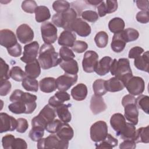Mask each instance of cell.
<instances>
[{"instance_id": "18", "label": "cell", "mask_w": 149, "mask_h": 149, "mask_svg": "<svg viewBox=\"0 0 149 149\" xmlns=\"http://www.w3.org/2000/svg\"><path fill=\"white\" fill-rule=\"evenodd\" d=\"M17 43L15 33L10 30L3 29L0 31V44L6 49Z\"/></svg>"}, {"instance_id": "20", "label": "cell", "mask_w": 149, "mask_h": 149, "mask_svg": "<svg viewBox=\"0 0 149 149\" xmlns=\"http://www.w3.org/2000/svg\"><path fill=\"white\" fill-rule=\"evenodd\" d=\"M90 107L93 113L97 115L107 109V105L101 96L94 95L91 98Z\"/></svg>"}, {"instance_id": "5", "label": "cell", "mask_w": 149, "mask_h": 149, "mask_svg": "<svg viewBox=\"0 0 149 149\" xmlns=\"http://www.w3.org/2000/svg\"><path fill=\"white\" fill-rule=\"evenodd\" d=\"M76 18V12L74 9L70 8L63 13L54 14L52 17V22L55 26L70 31L71 25Z\"/></svg>"}, {"instance_id": "2", "label": "cell", "mask_w": 149, "mask_h": 149, "mask_svg": "<svg viewBox=\"0 0 149 149\" xmlns=\"http://www.w3.org/2000/svg\"><path fill=\"white\" fill-rule=\"evenodd\" d=\"M109 71L112 75L115 76L123 82L125 87L128 80L133 77L129 61L126 58H120L118 60L113 59Z\"/></svg>"}, {"instance_id": "37", "label": "cell", "mask_w": 149, "mask_h": 149, "mask_svg": "<svg viewBox=\"0 0 149 149\" xmlns=\"http://www.w3.org/2000/svg\"><path fill=\"white\" fill-rule=\"evenodd\" d=\"M118 144V140L111 134H108L106 138L99 144H95L96 148H112Z\"/></svg>"}, {"instance_id": "3", "label": "cell", "mask_w": 149, "mask_h": 149, "mask_svg": "<svg viewBox=\"0 0 149 149\" xmlns=\"http://www.w3.org/2000/svg\"><path fill=\"white\" fill-rule=\"evenodd\" d=\"M122 105L124 107L125 119L133 125H136L139 121V110L135 97L131 94L125 95L122 100Z\"/></svg>"}, {"instance_id": "13", "label": "cell", "mask_w": 149, "mask_h": 149, "mask_svg": "<svg viewBox=\"0 0 149 149\" xmlns=\"http://www.w3.org/2000/svg\"><path fill=\"white\" fill-rule=\"evenodd\" d=\"M77 74H70L65 73L59 76L56 79L57 89L59 91H67L77 81Z\"/></svg>"}, {"instance_id": "51", "label": "cell", "mask_w": 149, "mask_h": 149, "mask_svg": "<svg viewBox=\"0 0 149 149\" xmlns=\"http://www.w3.org/2000/svg\"><path fill=\"white\" fill-rule=\"evenodd\" d=\"M88 48V44L83 41H76L72 47V50L77 53H83Z\"/></svg>"}, {"instance_id": "41", "label": "cell", "mask_w": 149, "mask_h": 149, "mask_svg": "<svg viewBox=\"0 0 149 149\" xmlns=\"http://www.w3.org/2000/svg\"><path fill=\"white\" fill-rule=\"evenodd\" d=\"M136 103L139 109H142L145 113H149V97L146 95H140L136 98Z\"/></svg>"}, {"instance_id": "59", "label": "cell", "mask_w": 149, "mask_h": 149, "mask_svg": "<svg viewBox=\"0 0 149 149\" xmlns=\"http://www.w3.org/2000/svg\"><path fill=\"white\" fill-rule=\"evenodd\" d=\"M144 52V51L143 48L140 47L136 46L130 49L128 54V57L130 59H135L136 58L141 55V54H143Z\"/></svg>"}, {"instance_id": "17", "label": "cell", "mask_w": 149, "mask_h": 149, "mask_svg": "<svg viewBox=\"0 0 149 149\" xmlns=\"http://www.w3.org/2000/svg\"><path fill=\"white\" fill-rule=\"evenodd\" d=\"M110 124L113 129L116 132V136H119L126 127V119L122 113H116L111 117Z\"/></svg>"}, {"instance_id": "25", "label": "cell", "mask_w": 149, "mask_h": 149, "mask_svg": "<svg viewBox=\"0 0 149 149\" xmlns=\"http://www.w3.org/2000/svg\"><path fill=\"white\" fill-rule=\"evenodd\" d=\"M40 90L45 93H52L57 89L56 79L52 77L43 78L39 81Z\"/></svg>"}, {"instance_id": "29", "label": "cell", "mask_w": 149, "mask_h": 149, "mask_svg": "<svg viewBox=\"0 0 149 149\" xmlns=\"http://www.w3.org/2000/svg\"><path fill=\"white\" fill-rule=\"evenodd\" d=\"M134 65L140 70L148 72L149 68V53L146 51L142 55L136 58L134 61Z\"/></svg>"}, {"instance_id": "19", "label": "cell", "mask_w": 149, "mask_h": 149, "mask_svg": "<svg viewBox=\"0 0 149 149\" xmlns=\"http://www.w3.org/2000/svg\"><path fill=\"white\" fill-rule=\"evenodd\" d=\"M118 2L115 0H107L102 1L97 6L98 15L100 17L105 16L107 14L115 12L118 9Z\"/></svg>"}, {"instance_id": "15", "label": "cell", "mask_w": 149, "mask_h": 149, "mask_svg": "<svg viewBox=\"0 0 149 149\" xmlns=\"http://www.w3.org/2000/svg\"><path fill=\"white\" fill-rule=\"evenodd\" d=\"M16 33L19 41L22 44L30 42L34 38V31L27 24L20 25L17 28Z\"/></svg>"}, {"instance_id": "12", "label": "cell", "mask_w": 149, "mask_h": 149, "mask_svg": "<svg viewBox=\"0 0 149 149\" xmlns=\"http://www.w3.org/2000/svg\"><path fill=\"white\" fill-rule=\"evenodd\" d=\"M39 47V44L36 41L25 45L23 56L20 58V60L26 63H30L36 60L38 53Z\"/></svg>"}, {"instance_id": "52", "label": "cell", "mask_w": 149, "mask_h": 149, "mask_svg": "<svg viewBox=\"0 0 149 149\" xmlns=\"http://www.w3.org/2000/svg\"><path fill=\"white\" fill-rule=\"evenodd\" d=\"M62 122H62L61 120L57 119H54L49 123H48L45 127V130L50 133H55L58 131L59 126Z\"/></svg>"}, {"instance_id": "61", "label": "cell", "mask_w": 149, "mask_h": 149, "mask_svg": "<svg viewBox=\"0 0 149 149\" xmlns=\"http://www.w3.org/2000/svg\"><path fill=\"white\" fill-rule=\"evenodd\" d=\"M136 3L137 8L141 10H148L149 1L148 0L136 1Z\"/></svg>"}, {"instance_id": "27", "label": "cell", "mask_w": 149, "mask_h": 149, "mask_svg": "<svg viewBox=\"0 0 149 149\" xmlns=\"http://www.w3.org/2000/svg\"><path fill=\"white\" fill-rule=\"evenodd\" d=\"M74 135L72 127L67 123L62 122L56 132V136L62 140H70Z\"/></svg>"}, {"instance_id": "39", "label": "cell", "mask_w": 149, "mask_h": 149, "mask_svg": "<svg viewBox=\"0 0 149 149\" xmlns=\"http://www.w3.org/2000/svg\"><path fill=\"white\" fill-rule=\"evenodd\" d=\"M106 80L100 79L95 80L93 84V89L94 95L97 96H102L105 95L107 90L105 87Z\"/></svg>"}, {"instance_id": "62", "label": "cell", "mask_w": 149, "mask_h": 149, "mask_svg": "<svg viewBox=\"0 0 149 149\" xmlns=\"http://www.w3.org/2000/svg\"><path fill=\"white\" fill-rule=\"evenodd\" d=\"M102 1H98V0H88V1H86V2L89 4H90L91 5H93V6H97L100 3H101V2H102Z\"/></svg>"}, {"instance_id": "44", "label": "cell", "mask_w": 149, "mask_h": 149, "mask_svg": "<svg viewBox=\"0 0 149 149\" xmlns=\"http://www.w3.org/2000/svg\"><path fill=\"white\" fill-rule=\"evenodd\" d=\"M70 5L66 1L59 0L54 1L52 4V8L54 11L56 12V13H62L69 9H70Z\"/></svg>"}, {"instance_id": "45", "label": "cell", "mask_w": 149, "mask_h": 149, "mask_svg": "<svg viewBox=\"0 0 149 149\" xmlns=\"http://www.w3.org/2000/svg\"><path fill=\"white\" fill-rule=\"evenodd\" d=\"M124 38L126 42L136 40L139 37L138 31L133 28H127L122 31Z\"/></svg>"}, {"instance_id": "14", "label": "cell", "mask_w": 149, "mask_h": 149, "mask_svg": "<svg viewBox=\"0 0 149 149\" xmlns=\"http://www.w3.org/2000/svg\"><path fill=\"white\" fill-rule=\"evenodd\" d=\"M70 31H74L79 36L87 37L91 31L90 26L81 18H76L72 23L70 27Z\"/></svg>"}, {"instance_id": "4", "label": "cell", "mask_w": 149, "mask_h": 149, "mask_svg": "<svg viewBox=\"0 0 149 149\" xmlns=\"http://www.w3.org/2000/svg\"><path fill=\"white\" fill-rule=\"evenodd\" d=\"M56 117L55 109L49 104L46 105L31 120L32 127H41L45 129L48 123L55 119Z\"/></svg>"}, {"instance_id": "48", "label": "cell", "mask_w": 149, "mask_h": 149, "mask_svg": "<svg viewBox=\"0 0 149 149\" xmlns=\"http://www.w3.org/2000/svg\"><path fill=\"white\" fill-rule=\"evenodd\" d=\"M0 81L8 80L10 77L9 76V66L2 58L0 59Z\"/></svg>"}, {"instance_id": "55", "label": "cell", "mask_w": 149, "mask_h": 149, "mask_svg": "<svg viewBox=\"0 0 149 149\" xmlns=\"http://www.w3.org/2000/svg\"><path fill=\"white\" fill-rule=\"evenodd\" d=\"M15 139V136L10 134H6L3 136L2 139V144L3 148L12 149V146Z\"/></svg>"}, {"instance_id": "57", "label": "cell", "mask_w": 149, "mask_h": 149, "mask_svg": "<svg viewBox=\"0 0 149 149\" xmlns=\"http://www.w3.org/2000/svg\"><path fill=\"white\" fill-rule=\"evenodd\" d=\"M137 22L146 24L149 22V13L148 10H141L139 12L136 16Z\"/></svg>"}, {"instance_id": "58", "label": "cell", "mask_w": 149, "mask_h": 149, "mask_svg": "<svg viewBox=\"0 0 149 149\" xmlns=\"http://www.w3.org/2000/svg\"><path fill=\"white\" fill-rule=\"evenodd\" d=\"M27 148V143L21 138H15L12 146V149H26Z\"/></svg>"}, {"instance_id": "6", "label": "cell", "mask_w": 149, "mask_h": 149, "mask_svg": "<svg viewBox=\"0 0 149 149\" xmlns=\"http://www.w3.org/2000/svg\"><path fill=\"white\" fill-rule=\"evenodd\" d=\"M37 97L36 95L29 93H25L20 90H15L13 91L9 97L11 102H13L17 101L24 102L27 105L26 114H30L34 112L37 107L36 101Z\"/></svg>"}, {"instance_id": "49", "label": "cell", "mask_w": 149, "mask_h": 149, "mask_svg": "<svg viewBox=\"0 0 149 149\" xmlns=\"http://www.w3.org/2000/svg\"><path fill=\"white\" fill-rule=\"evenodd\" d=\"M37 3L33 0H26L22 3V9L27 13H33L35 12V10L37 7Z\"/></svg>"}, {"instance_id": "53", "label": "cell", "mask_w": 149, "mask_h": 149, "mask_svg": "<svg viewBox=\"0 0 149 149\" xmlns=\"http://www.w3.org/2000/svg\"><path fill=\"white\" fill-rule=\"evenodd\" d=\"M12 85L8 80L0 81V95L5 96L8 95L11 90Z\"/></svg>"}, {"instance_id": "31", "label": "cell", "mask_w": 149, "mask_h": 149, "mask_svg": "<svg viewBox=\"0 0 149 149\" xmlns=\"http://www.w3.org/2000/svg\"><path fill=\"white\" fill-rule=\"evenodd\" d=\"M107 91L117 92L122 90L125 87L123 82L116 77H112L105 82Z\"/></svg>"}, {"instance_id": "54", "label": "cell", "mask_w": 149, "mask_h": 149, "mask_svg": "<svg viewBox=\"0 0 149 149\" xmlns=\"http://www.w3.org/2000/svg\"><path fill=\"white\" fill-rule=\"evenodd\" d=\"M8 54L13 57H19L22 55V47L18 42L13 46L7 48Z\"/></svg>"}, {"instance_id": "26", "label": "cell", "mask_w": 149, "mask_h": 149, "mask_svg": "<svg viewBox=\"0 0 149 149\" xmlns=\"http://www.w3.org/2000/svg\"><path fill=\"white\" fill-rule=\"evenodd\" d=\"M25 73L27 77L37 78L41 73V66L37 59L28 63L25 66Z\"/></svg>"}, {"instance_id": "34", "label": "cell", "mask_w": 149, "mask_h": 149, "mask_svg": "<svg viewBox=\"0 0 149 149\" xmlns=\"http://www.w3.org/2000/svg\"><path fill=\"white\" fill-rule=\"evenodd\" d=\"M125 26V22L120 17H114L108 23V28L110 31L114 34L119 33L124 30Z\"/></svg>"}, {"instance_id": "38", "label": "cell", "mask_w": 149, "mask_h": 149, "mask_svg": "<svg viewBox=\"0 0 149 149\" xmlns=\"http://www.w3.org/2000/svg\"><path fill=\"white\" fill-rule=\"evenodd\" d=\"M22 87L28 91L37 92L38 90V82L36 79L26 77L22 83Z\"/></svg>"}, {"instance_id": "47", "label": "cell", "mask_w": 149, "mask_h": 149, "mask_svg": "<svg viewBox=\"0 0 149 149\" xmlns=\"http://www.w3.org/2000/svg\"><path fill=\"white\" fill-rule=\"evenodd\" d=\"M59 56L63 61H68L75 57V55L73 51L66 47H62L59 49Z\"/></svg>"}, {"instance_id": "24", "label": "cell", "mask_w": 149, "mask_h": 149, "mask_svg": "<svg viewBox=\"0 0 149 149\" xmlns=\"http://www.w3.org/2000/svg\"><path fill=\"white\" fill-rule=\"evenodd\" d=\"M122 31L117 34H114L113 36L111 47L115 52L119 53L122 52L126 47V42L124 38Z\"/></svg>"}, {"instance_id": "22", "label": "cell", "mask_w": 149, "mask_h": 149, "mask_svg": "<svg viewBox=\"0 0 149 149\" xmlns=\"http://www.w3.org/2000/svg\"><path fill=\"white\" fill-rule=\"evenodd\" d=\"M70 95L65 91H56L54 95L50 97L48 100V104L55 109L63 104L65 101L70 100Z\"/></svg>"}, {"instance_id": "35", "label": "cell", "mask_w": 149, "mask_h": 149, "mask_svg": "<svg viewBox=\"0 0 149 149\" xmlns=\"http://www.w3.org/2000/svg\"><path fill=\"white\" fill-rule=\"evenodd\" d=\"M137 143H149V126L141 127L136 130V137L134 140Z\"/></svg>"}, {"instance_id": "9", "label": "cell", "mask_w": 149, "mask_h": 149, "mask_svg": "<svg viewBox=\"0 0 149 149\" xmlns=\"http://www.w3.org/2000/svg\"><path fill=\"white\" fill-rule=\"evenodd\" d=\"M41 33L45 44H52L57 40V28L51 22H45L42 23Z\"/></svg>"}, {"instance_id": "36", "label": "cell", "mask_w": 149, "mask_h": 149, "mask_svg": "<svg viewBox=\"0 0 149 149\" xmlns=\"http://www.w3.org/2000/svg\"><path fill=\"white\" fill-rule=\"evenodd\" d=\"M136 130L134 125L131 123L126 122V127L124 130L120 134L119 137L123 140H134L136 137Z\"/></svg>"}, {"instance_id": "60", "label": "cell", "mask_w": 149, "mask_h": 149, "mask_svg": "<svg viewBox=\"0 0 149 149\" xmlns=\"http://www.w3.org/2000/svg\"><path fill=\"white\" fill-rule=\"evenodd\" d=\"M136 142L132 140H125L119 145V148L121 149H134L136 147Z\"/></svg>"}, {"instance_id": "56", "label": "cell", "mask_w": 149, "mask_h": 149, "mask_svg": "<svg viewBox=\"0 0 149 149\" xmlns=\"http://www.w3.org/2000/svg\"><path fill=\"white\" fill-rule=\"evenodd\" d=\"M17 120V126L16 130L17 132L20 133H24L29 127V124L27 120L24 118H19Z\"/></svg>"}, {"instance_id": "1", "label": "cell", "mask_w": 149, "mask_h": 149, "mask_svg": "<svg viewBox=\"0 0 149 149\" xmlns=\"http://www.w3.org/2000/svg\"><path fill=\"white\" fill-rule=\"evenodd\" d=\"M38 61L41 68L43 69H48L56 66L62 61L53 45L45 43L40 48Z\"/></svg>"}, {"instance_id": "43", "label": "cell", "mask_w": 149, "mask_h": 149, "mask_svg": "<svg viewBox=\"0 0 149 149\" xmlns=\"http://www.w3.org/2000/svg\"><path fill=\"white\" fill-rule=\"evenodd\" d=\"M10 77L16 81H22L26 77L25 72H24L20 67L15 66L12 68L9 72Z\"/></svg>"}, {"instance_id": "50", "label": "cell", "mask_w": 149, "mask_h": 149, "mask_svg": "<svg viewBox=\"0 0 149 149\" xmlns=\"http://www.w3.org/2000/svg\"><path fill=\"white\" fill-rule=\"evenodd\" d=\"M81 15L84 20L91 23H94L98 19V13L95 11L91 10H84L81 13Z\"/></svg>"}, {"instance_id": "42", "label": "cell", "mask_w": 149, "mask_h": 149, "mask_svg": "<svg viewBox=\"0 0 149 149\" xmlns=\"http://www.w3.org/2000/svg\"><path fill=\"white\" fill-rule=\"evenodd\" d=\"M94 42L98 48H105L108 42V34L104 31H99L96 34L94 37Z\"/></svg>"}, {"instance_id": "21", "label": "cell", "mask_w": 149, "mask_h": 149, "mask_svg": "<svg viewBox=\"0 0 149 149\" xmlns=\"http://www.w3.org/2000/svg\"><path fill=\"white\" fill-rule=\"evenodd\" d=\"M76 36L74 33L68 30L63 31L59 38H58V44L66 47H72L74 42L76 41Z\"/></svg>"}, {"instance_id": "10", "label": "cell", "mask_w": 149, "mask_h": 149, "mask_svg": "<svg viewBox=\"0 0 149 149\" xmlns=\"http://www.w3.org/2000/svg\"><path fill=\"white\" fill-rule=\"evenodd\" d=\"M125 87L130 94L133 96L139 95L144 91L145 82L140 77L133 76L128 80Z\"/></svg>"}, {"instance_id": "46", "label": "cell", "mask_w": 149, "mask_h": 149, "mask_svg": "<svg viewBox=\"0 0 149 149\" xmlns=\"http://www.w3.org/2000/svg\"><path fill=\"white\" fill-rule=\"evenodd\" d=\"M45 129L41 127H32L29 136L33 141H38L40 139L42 138L44 134Z\"/></svg>"}, {"instance_id": "30", "label": "cell", "mask_w": 149, "mask_h": 149, "mask_svg": "<svg viewBox=\"0 0 149 149\" xmlns=\"http://www.w3.org/2000/svg\"><path fill=\"white\" fill-rule=\"evenodd\" d=\"M70 104H62L55 108L56 113L60 120L65 123H68L71 121L72 115L69 110Z\"/></svg>"}, {"instance_id": "23", "label": "cell", "mask_w": 149, "mask_h": 149, "mask_svg": "<svg viewBox=\"0 0 149 149\" xmlns=\"http://www.w3.org/2000/svg\"><path fill=\"white\" fill-rule=\"evenodd\" d=\"M112 59L109 56H104L98 62L95 68L94 72L99 76H104L110 70Z\"/></svg>"}, {"instance_id": "7", "label": "cell", "mask_w": 149, "mask_h": 149, "mask_svg": "<svg viewBox=\"0 0 149 149\" xmlns=\"http://www.w3.org/2000/svg\"><path fill=\"white\" fill-rule=\"evenodd\" d=\"M69 146V141L60 139L57 136L51 134L46 138H41L37 141L38 149H66Z\"/></svg>"}, {"instance_id": "8", "label": "cell", "mask_w": 149, "mask_h": 149, "mask_svg": "<svg viewBox=\"0 0 149 149\" xmlns=\"http://www.w3.org/2000/svg\"><path fill=\"white\" fill-rule=\"evenodd\" d=\"M108 134V126L104 121H97L90 127V138L95 143L101 142L104 140Z\"/></svg>"}, {"instance_id": "11", "label": "cell", "mask_w": 149, "mask_h": 149, "mask_svg": "<svg viewBox=\"0 0 149 149\" xmlns=\"http://www.w3.org/2000/svg\"><path fill=\"white\" fill-rule=\"evenodd\" d=\"M98 55L92 50L87 51L85 52L83 61L82 67L83 70L86 73H93L98 63Z\"/></svg>"}, {"instance_id": "16", "label": "cell", "mask_w": 149, "mask_h": 149, "mask_svg": "<svg viewBox=\"0 0 149 149\" xmlns=\"http://www.w3.org/2000/svg\"><path fill=\"white\" fill-rule=\"evenodd\" d=\"M1 129L0 133L6 132L8 131H13L17 128V120L6 113L1 112L0 113Z\"/></svg>"}, {"instance_id": "28", "label": "cell", "mask_w": 149, "mask_h": 149, "mask_svg": "<svg viewBox=\"0 0 149 149\" xmlns=\"http://www.w3.org/2000/svg\"><path fill=\"white\" fill-rule=\"evenodd\" d=\"M87 87L83 83H79L71 90V95L73 98L78 101L86 99L87 95Z\"/></svg>"}, {"instance_id": "40", "label": "cell", "mask_w": 149, "mask_h": 149, "mask_svg": "<svg viewBox=\"0 0 149 149\" xmlns=\"http://www.w3.org/2000/svg\"><path fill=\"white\" fill-rule=\"evenodd\" d=\"M8 109L11 112L15 114H26L27 105L24 102L22 101H17L9 104Z\"/></svg>"}, {"instance_id": "32", "label": "cell", "mask_w": 149, "mask_h": 149, "mask_svg": "<svg viewBox=\"0 0 149 149\" xmlns=\"http://www.w3.org/2000/svg\"><path fill=\"white\" fill-rule=\"evenodd\" d=\"M51 17V13L48 8L45 6H38L35 10V19L38 23L44 22Z\"/></svg>"}, {"instance_id": "33", "label": "cell", "mask_w": 149, "mask_h": 149, "mask_svg": "<svg viewBox=\"0 0 149 149\" xmlns=\"http://www.w3.org/2000/svg\"><path fill=\"white\" fill-rule=\"evenodd\" d=\"M60 67L63 70L65 73L70 74H77L79 72L78 63L74 59L68 61H62L59 63Z\"/></svg>"}]
</instances>
